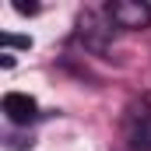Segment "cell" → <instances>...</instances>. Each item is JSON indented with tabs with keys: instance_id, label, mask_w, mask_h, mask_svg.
Returning <instances> with one entry per match:
<instances>
[{
	"instance_id": "5",
	"label": "cell",
	"mask_w": 151,
	"mask_h": 151,
	"mask_svg": "<svg viewBox=\"0 0 151 151\" xmlns=\"http://www.w3.org/2000/svg\"><path fill=\"white\" fill-rule=\"evenodd\" d=\"M0 46H7V49H32V39H28V35H11V32H4V35H0Z\"/></svg>"
},
{
	"instance_id": "4",
	"label": "cell",
	"mask_w": 151,
	"mask_h": 151,
	"mask_svg": "<svg viewBox=\"0 0 151 151\" xmlns=\"http://www.w3.org/2000/svg\"><path fill=\"white\" fill-rule=\"evenodd\" d=\"M109 25V21H106ZM106 25H99V18L95 14H84L81 18V25H77V42L84 46V49H91V53H102L106 49V39H109V28Z\"/></svg>"
},
{
	"instance_id": "1",
	"label": "cell",
	"mask_w": 151,
	"mask_h": 151,
	"mask_svg": "<svg viewBox=\"0 0 151 151\" xmlns=\"http://www.w3.org/2000/svg\"><path fill=\"white\" fill-rule=\"evenodd\" d=\"M102 18L109 25H116V28H127V32L148 28L151 25V4H144V0H116V4L102 7Z\"/></svg>"
},
{
	"instance_id": "3",
	"label": "cell",
	"mask_w": 151,
	"mask_h": 151,
	"mask_svg": "<svg viewBox=\"0 0 151 151\" xmlns=\"http://www.w3.org/2000/svg\"><path fill=\"white\" fill-rule=\"evenodd\" d=\"M4 113H7L11 123L28 127V123L39 116V106H35V99L25 95V91H7V95H4Z\"/></svg>"
},
{
	"instance_id": "2",
	"label": "cell",
	"mask_w": 151,
	"mask_h": 151,
	"mask_svg": "<svg viewBox=\"0 0 151 151\" xmlns=\"http://www.w3.org/2000/svg\"><path fill=\"white\" fill-rule=\"evenodd\" d=\"M127 141L134 151H151V109L148 106H130L127 113Z\"/></svg>"
},
{
	"instance_id": "6",
	"label": "cell",
	"mask_w": 151,
	"mask_h": 151,
	"mask_svg": "<svg viewBox=\"0 0 151 151\" xmlns=\"http://www.w3.org/2000/svg\"><path fill=\"white\" fill-rule=\"evenodd\" d=\"M18 14H35V4H14Z\"/></svg>"
}]
</instances>
